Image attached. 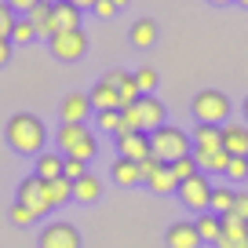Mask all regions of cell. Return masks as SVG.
Returning a JSON list of instances; mask_svg holds the SVG:
<instances>
[{
  "mask_svg": "<svg viewBox=\"0 0 248 248\" xmlns=\"http://www.w3.org/2000/svg\"><path fill=\"white\" fill-rule=\"evenodd\" d=\"M62 175L70 179V183H77L80 175H88V164L77 161V157H66V164H62Z\"/></svg>",
  "mask_w": 248,
  "mask_h": 248,
  "instance_id": "obj_34",
  "label": "cell"
},
{
  "mask_svg": "<svg viewBox=\"0 0 248 248\" xmlns=\"http://www.w3.org/2000/svg\"><path fill=\"white\" fill-rule=\"evenodd\" d=\"M194 150H208V154H216V150H223V128H216V124H194Z\"/></svg>",
  "mask_w": 248,
  "mask_h": 248,
  "instance_id": "obj_17",
  "label": "cell"
},
{
  "mask_svg": "<svg viewBox=\"0 0 248 248\" xmlns=\"http://www.w3.org/2000/svg\"><path fill=\"white\" fill-rule=\"evenodd\" d=\"M194 154V139L175 128V124H161L157 132H150V157H157L161 164H171L179 157H190Z\"/></svg>",
  "mask_w": 248,
  "mask_h": 248,
  "instance_id": "obj_3",
  "label": "cell"
},
{
  "mask_svg": "<svg viewBox=\"0 0 248 248\" xmlns=\"http://www.w3.org/2000/svg\"><path fill=\"white\" fill-rule=\"evenodd\" d=\"M157 168H161V161H157V157H146V161H139V171H142V186H146V179L154 175Z\"/></svg>",
  "mask_w": 248,
  "mask_h": 248,
  "instance_id": "obj_39",
  "label": "cell"
},
{
  "mask_svg": "<svg viewBox=\"0 0 248 248\" xmlns=\"http://www.w3.org/2000/svg\"><path fill=\"white\" fill-rule=\"evenodd\" d=\"M102 197V179L99 175H80L77 183H73V201H80V204H95Z\"/></svg>",
  "mask_w": 248,
  "mask_h": 248,
  "instance_id": "obj_20",
  "label": "cell"
},
{
  "mask_svg": "<svg viewBox=\"0 0 248 248\" xmlns=\"http://www.w3.org/2000/svg\"><path fill=\"white\" fill-rule=\"evenodd\" d=\"M223 150L230 157H248V124L245 121H226L223 124Z\"/></svg>",
  "mask_w": 248,
  "mask_h": 248,
  "instance_id": "obj_13",
  "label": "cell"
},
{
  "mask_svg": "<svg viewBox=\"0 0 248 248\" xmlns=\"http://www.w3.org/2000/svg\"><path fill=\"white\" fill-rule=\"evenodd\" d=\"M88 99H92L95 113H99V109H121V95H117V88H109L106 80H99V84L88 92Z\"/></svg>",
  "mask_w": 248,
  "mask_h": 248,
  "instance_id": "obj_21",
  "label": "cell"
},
{
  "mask_svg": "<svg viewBox=\"0 0 248 248\" xmlns=\"http://www.w3.org/2000/svg\"><path fill=\"white\" fill-rule=\"evenodd\" d=\"M88 135H92V132H88V124H59V132H55V146H59V154L66 157L77 142H84Z\"/></svg>",
  "mask_w": 248,
  "mask_h": 248,
  "instance_id": "obj_16",
  "label": "cell"
},
{
  "mask_svg": "<svg viewBox=\"0 0 248 248\" xmlns=\"http://www.w3.org/2000/svg\"><path fill=\"white\" fill-rule=\"evenodd\" d=\"M117 139V157H128V161H146L150 157V135L146 132H121Z\"/></svg>",
  "mask_w": 248,
  "mask_h": 248,
  "instance_id": "obj_10",
  "label": "cell"
},
{
  "mask_svg": "<svg viewBox=\"0 0 248 248\" xmlns=\"http://www.w3.org/2000/svg\"><path fill=\"white\" fill-rule=\"evenodd\" d=\"M146 186L154 190V194H161V197H164V194H175V186H179V183H175V175H171L168 164H161V168H157L154 175L146 179Z\"/></svg>",
  "mask_w": 248,
  "mask_h": 248,
  "instance_id": "obj_27",
  "label": "cell"
},
{
  "mask_svg": "<svg viewBox=\"0 0 248 248\" xmlns=\"http://www.w3.org/2000/svg\"><path fill=\"white\" fill-rule=\"evenodd\" d=\"M92 113H95V109H92V99H88L84 92H70L66 99L59 102V117H62V124H84Z\"/></svg>",
  "mask_w": 248,
  "mask_h": 248,
  "instance_id": "obj_11",
  "label": "cell"
},
{
  "mask_svg": "<svg viewBox=\"0 0 248 248\" xmlns=\"http://www.w3.org/2000/svg\"><path fill=\"white\" fill-rule=\"evenodd\" d=\"M102 80H106L109 88H121L124 80H128V73H124V70H109V73H106V77H102Z\"/></svg>",
  "mask_w": 248,
  "mask_h": 248,
  "instance_id": "obj_41",
  "label": "cell"
},
{
  "mask_svg": "<svg viewBox=\"0 0 248 248\" xmlns=\"http://www.w3.org/2000/svg\"><path fill=\"white\" fill-rule=\"evenodd\" d=\"M11 47H15L11 40H4V37H0V66H8V62H11Z\"/></svg>",
  "mask_w": 248,
  "mask_h": 248,
  "instance_id": "obj_42",
  "label": "cell"
},
{
  "mask_svg": "<svg viewBox=\"0 0 248 248\" xmlns=\"http://www.w3.org/2000/svg\"><path fill=\"white\" fill-rule=\"evenodd\" d=\"M109 179H113L117 186H124V190H132V186L142 183V171H139V164H135V161H128V157H117L113 168H109Z\"/></svg>",
  "mask_w": 248,
  "mask_h": 248,
  "instance_id": "obj_15",
  "label": "cell"
},
{
  "mask_svg": "<svg viewBox=\"0 0 248 248\" xmlns=\"http://www.w3.org/2000/svg\"><path fill=\"white\" fill-rule=\"evenodd\" d=\"M194 161H197V171H219L223 175L226 171V164H230V154L226 150H216V154H208V150H194Z\"/></svg>",
  "mask_w": 248,
  "mask_h": 248,
  "instance_id": "obj_23",
  "label": "cell"
},
{
  "mask_svg": "<svg viewBox=\"0 0 248 248\" xmlns=\"http://www.w3.org/2000/svg\"><path fill=\"white\" fill-rule=\"evenodd\" d=\"M62 164H66V157L62 154H37V164H33V175L40 179V183H51V179L62 175Z\"/></svg>",
  "mask_w": 248,
  "mask_h": 248,
  "instance_id": "obj_18",
  "label": "cell"
},
{
  "mask_svg": "<svg viewBox=\"0 0 248 248\" xmlns=\"http://www.w3.org/2000/svg\"><path fill=\"white\" fill-rule=\"evenodd\" d=\"M128 40H132V47H139V51L154 47L157 44V22H154V18H139V22H132Z\"/></svg>",
  "mask_w": 248,
  "mask_h": 248,
  "instance_id": "obj_19",
  "label": "cell"
},
{
  "mask_svg": "<svg viewBox=\"0 0 248 248\" xmlns=\"http://www.w3.org/2000/svg\"><path fill=\"white\" fill-rule=\"evenodd\" d=\"M194 226H197L201 245H216V241H219V230H223V223H219L216 212H201V216L194 219Z\"/></svg>",
  "mask_w": 248,
  "mask_h": 248,
  "instance_id": "obj_26",
  "label": "cell"
},
{
  "mask_svg": "<svg viewBox=\"0 0 248 248\" xmlns=\"http://www.w3.org/2000/svg\"><path fill=\"white\" fill-rule=\"evenodd\" d=\"M47 47H51V55L59 62H77L80 55L88 51V33L84 30H66V33H55L51 40H47Z\"/></svg>",
  "mask_w": 248,
  "mask_h": 248,
  "instance_id": "obj_6",
  "label": "cell"
},
{
  "mask_svg": "<svg viewBox=\"0 0 248 248\" xmlns=\"http://www.w3.org/2000/svg\"><path fill=\"white\" fill-rule=\"evenodd\" d=\"M51 30L66 33V30H80V8L70 0H51ZM51 33V37H55Z\"/></svg>",
  "mask_w": 248,
  "mask_h": 248,
  "instance_id": "obj_12",
  "label": "cell"
},
{
  "mask_svg": "<svg viewBox=\"0 0 248 248\" xmlns=\"http://www.w3.org/2000/svg\"><path fill=\"white\" fill-rule=\"evenodd\" d=\"M164 245H168V248H201L197 226L190 223V219H179V223H171L168 233H164Z\"/></svg>",
  "mask_w": 248,
  "mask_h": 248,
  "instance_id": "obj_14",
  "label": "cell"
},
{
  "mask_svg": "<svg viewBox=\"0 0 248 248\" xmlns=\"http://www.w3.org/2000/svg\"><path fill=\"white\" fill-rule=\"evenodd\" d=\"M4 139H8V146L15 150V154L37 157V154H44L47 128H44V121H40L37 113H15L8 121V128H4Z\"/></svg>",
  "mask_w": 248,
  "mask_h": 248,
  "instance_id": "obj_1",
  "label": "cell"
},
{
  "mask_svg": "<svg viewBox=\"0 0 248 248\" xmlns=\"http://www.w3.org/2000/svg\"><path fill=\"white\" fill-rule=\"evenodd\" d=\"M37 248H80V230L73 223H47L37 237Z\"/></svg>",
  "mask_w": 248,
  "mask_h": 248,
  "instance_id": "obj_7",
  "label": "cell"
},
{
  "mask_svg": "<svg viewBox=\"0 0 248 248\" xmlns=\"http://www.w3.org/2000/svg\"><path fill=\"white\" fill-rule=\"evenodd\" d=\"M15 201H18V204H26V208H30L37 219L51 212V204H47V197H44V183H40L37 175H26L22 183H18V190H15Z\"/></svg>",
  "mask_w": 248,
  "mask_h": 248,
  "instance_id": "obj_8",
  "label": "cell"
},
{
  "mask_svg": "<svg viewBox=\"0 0 248 248\" xmlns=\"http://www.w3.org/2000/svg\"><path fill=\"white\" fill-rule=\"evenodd\" d=\"M15 18L18 15L4 4V0H0V37H4V40H11V26H15Z\"/></svg>",
  "mask_w": 248,
  "mask_h": 248,
  "instance_id": "obj_35",
  "label": "cell"
},
{
  "mask_svg": "<svg viewBox=\"0 0 248 248\" xmlns=\"http://www.w3.org/2000/svg\"><path fill=\"white\" fill-rule=\"evenodd\" d=\"M33 22V30H37V37H44V40H51V0H40L37 8H30V15H26Z\"/></svg>",
  "mask_w": 248,
  "mask_h": 248,
  "instance_id": "obj_24",
  "label": "cell"
},
{
  "mask_svg": "<svg viewBox=\"0 0 248 248\" xmlns=\"http://www.w3.org/2000/svg\"><path fill=\"white\" fill-rule=\"evenodd\" d=\"M223 175H226V183H245L248 179V157H230Z\"/></svg>",
  "mask_w": 248,
  "mask_h": 248,
  "instance_id": "obj_32",
  "label": "cell"
},
{
  "mask_svg": "<svg viewBox=\"0 0 248 248\" xmlns=\"http://www.w3.org/2000/svg\"><path fill=\"white\" fill-rule=\"evenodd\" d=\"M11 223H15V226H30V223H37V216H33L26 204L15 201V204H11Z\"/></svg>",
  "mask_w": 248,
  "mask_h": 248,
  "instance_id": "obj_36",
  "label": "cell"
},
{
  "mask_svg": "<svg viewBox=\"0 0 248 248\" xmlns=\"http://www.w3.org/2000/svg\"><path fill=\"white\" fill-rule=\"evenodd\" d=\"M241 113H245V124H248V95H245V102H241Z\"/></svg>",
  "mask_w": 248,
  "mask_h": 248,
  "instance_id": "obj_44",
  "label": "cell"
},
{
  "mask_svg": "<svg viewBox=\"0 0 248 248\" xmlns=\"http://www.w3.org/2000/svg\"><path fill=\"white\" fill-rule=\"evenodd\" d=\"M95 128L117 135L121 132V109H99V113H95Z\"/></svg>",
  "mask_w": 248,
  "mask_h": 248,
  "instance_id": "obj_29",
  "label": "cell"
},
{
  "mask_svg": "<svg viewBox=\"0 0 248 248\" xmlns=\"http://www.w3.org/2000/svg\"><path fill=\"white\" fill-rule=\"evenodd\" d=\"M233 190L230 183H219L212 186V197H208V212H216V216H226V212H233Z\"/></svg>",
  "mask_w": 248,
  "mask_h": 248,
  "instance_id": "obj_25",
  "label": "cell"
},
{
  "mask_svg": "<svg viewBox=\"0 0 248 248\" xmlns=\"http://www.w3.org/2000/svg\"><path fill=\"white\" fill-rule=\"evenodd\" d=\"M233 216L248 223V190H237V194H233Z\"/></svg>",
  "mask_w": 248,
  "mask_h": 248,
  "instance_id": "obj_37",
  "label": "cell"
},
{
  "mask_svg": "<svg viewBox=\"0 0 248 248\" xmlns=\"http://www.w3.org/2000/svg\"><path fill=\"white\" fill-rule=\"evenodd\" d=\"M233 4H241V8H248V0H233Z\"/></svg>",
  "mask_w": 248,
  "mask_h": 248,
  "instance_id": "obj_47",
  "label": "cell"
},
{
  "mask_svg": "<svg viewBox=\"0 0 248 248\" xmlns=\"http://www.w3.org/2000/svg\"><path fill=\"white\" fill-rule=\"evenodd\" d=\"M132 77H135V84H139L142 95H154V88H157V70H154V66H139Z\"/></svg>",
  "mask_w": 248,
  "mask_h": 248,
  "instance_id": "obj_31",
  "label": "cell"
},
{
  "mask_svg": "<svg viewBox=\"0 0 248 248\" xmlns=\"http://www.w3.org/2000/svg\"><path fill=\"white\" fill-rule=\"evenodd\" d=\"M95 15H99V18H113L117 15V8H113V0H99V4H95Z\"/></svg>",
  "mask_w": 248,
  "mask_h": 248,
  "instance_id": "obj_40",
  "label": "cell"
},
{
  "mask_svg": "<svg viewBox=\"0 0 248 248\" xmlns=\"http://www.w3.org/2000/svg\"><path fill=\"white\" fill-rule=\"evenodd\" d=\"M37 40V30H33L30 18H15V26H11V44H33Z\"/></svg>",
  "mask_w": 248,
  "mask_h": 248,
  "instance_id": "obj_28",
  "label": "cell"
},
{
  "mask_svg": "<svg viewBox=\"0 0 248 248\" xmlns=\"http://www.w3.org/2000/svg\"><path fill=\"white\" fill-rule=\"evenodd\" d=\"M168 168H171V175H175V183H186L190 175H197V161H194V154H190V157H179V161H171Z\"/></svg>",
  "mask_w": 248,
  "mask_h": 248,
  "instance_id": "obj_30",
  "label": "cell"
},
{
  "mask_svg": "<svg viewBox=\"0 0 248 248\" xmlns=\"http://www.w3.org/2000/svg\"><path fill=\"white\" fill-rule=\"evenodd\" d=\"M219 223H223V230H219L216 248H248V223L245 219L226 212V216H219Z\"/></svg>",
  "mask_w": 248,
  "mask_h": 248,
  "instance_id": "obj_9",
  "label": "cell"
},
{
  "mask_svg": "<svg viewBox=\"0 0 248 248\" xmlns=\"http://www.w3.org/2000/svg\"><path fill=\"white\" fill-rule=\"evenodd\" d=\"M128 4H132V0H113V8L121 11V8H128Z\"/></svg>",
  "mask_w": 248,
  "mask_h": 248,
  "instance_id": "obj_45",
  "label": "cell"
},
{
  "mask_svg": "<svg viewBox=\"0 0 248 248\" xmlns=\"http://www.w3.org/2000/svg\"><path fill=\"white\" fill-rule=\"evenodd\" d=\"M70 4H77V8H80V11H92V8H95V4H99V0H70Z\"/></svg>",
  "mask_w": 248,
  "mask_h": 248,
  "instance_id": "obj_43",
  "label": "cell"
},
{
  "mask_svg": "<svg viewBox=\"0 0 248 248\" xmlns=\"http://www.w3.org/2000/svg\"><path fill=\"white\" fill-rule=\"evenodd\" d=\"M4 4H8L15 15H30V8H37L40 0H4Z\"/></svg>",
  "mask_w": 248,
  "mask_h": 248,
  "instance_id": "obj_38",
  "label": "cell"
},
{
  "mask_svg": "<svg viewBox=\"0 0 248 248\" xmlns=\"http://www.w3.org/2000/svg\"><path fill=\"white\" fill-rule=\"evenodd\" d=\"M117 95H121V106H132V102L135 99H139V84H135V77H132V73H128V80H124V84L121 88H117Z\"/></svg>",
  "mask_w": 248,
  "mask_h": 248,
  "instance_id": "obj_33",
  "label": "cell"
},
{
  "mask_svg": "<svg viewBox=\"0 0 248 248\" xmlns=\"http://www.w3.org/2000/svg\"><path fill=\"white\" fill-rule=\"evenodd\" d=\"M164 121V102L157 95H139L132 106H121V132H157ZM117 132V135H121Z\"/></svg>",
  "mask_w": 248,
  "mask_h": 248,
  "instance_id": "obj_2",
  "label": "cell"
},
{
  "mask_svg": "<svg viewBox=\"0 0 248 248\" xmlns=\"http://www.w3.org/2000/svg\"><path fill=\"white\" fill-rule=\"evenodd\" d=\"M230 99H226V92H219V88H204V92L194 95V102H190V113H194L197 124H216V128H223L226 121H230Z\"/></svg>",
  "mask_w": 248,
  "mask_h": 248,
  "instance_id": "obj_4",
  "label": "cell"
},
{
  "mask_svg": "<svg viewBox=\"0 0 248 248\" xmlns=\"http://www.w3.org/2000/svg\"><path fill=\"white\" fill-rule=\"evenodd\" d=\"M44 197H47V204H51V208H62L66 201H73V183H70L66 175L51 179V183H44Z\"/></svg>",
  "mask_w": 248,
  "mask_h": 248,
  "instance_id": "obj_22",
  "label": "cell"
},
{
  "mask_svg": "<svg viewBox=\"0 0 248 248\" xmlns=\"http://www.w3.org/2000/svg\"><path fill=\"white\" fill-rule=\"evenodd\" d=\"M208 4H216V8H226V4H233V0H208Z\"/></svg>",
  "mask_w": 248,
  "mask_h": 248,
  "instance_id": "obj_46",
  "label": "cell"
},
{
  "mask_svg": "<svg viewBox=\"0 0 248 248\" xmlns=\"http://www.w3.org/2000/svg\"><path fill=\"white\" fill-rule=\"evenodd\" d=\"M175 197L179 204H183L186 212H194V216H201V212H208V197H212V183L204 171H197V175H190L186 183L175 186Z\"/></svg>",
  "mask_w": 248,
  "mask_h": 248,
  "instance_id": "obj_5",
  "label": "cell"
}]
</instances>
